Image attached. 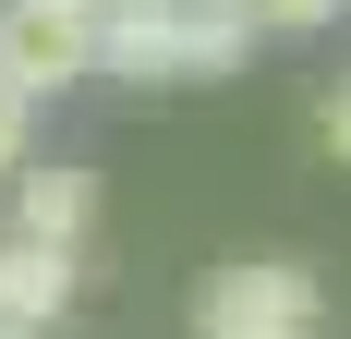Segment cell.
<instances>
[{"label":"cell","instance_id":"9c48e42d","mask_svg":"<svg viewBox=\"0 0 351 339\" xmlns=\"http://www.w3.org/2000/svg\"><path fill=\"white\" fill-rule=\"evenodd\" d=\"M61 12H85V25H97V12H109V0H61Z\"/></svg>","mask_w":351,"mask_h":339},{"label":"cell","instance_id":"7a4b0ae2","mask_svg":"<svg viewBox=\"0 0 351 339\" xmlns=\"http://www.w3.org/2000/svg\"><path fill=\"white\" fill-rule=\"evenodd\" d=\"M194 339H327V279L303 255H230L194 279Z\"/></svg>","mask_w":351,"mask_h":339},{"label":"cell","instance_id":"6da1fadb","mask_svg":"<svg viewBox=\"0 0 351 339\" xmlns=\"http://www.w3.org/2000/svg\"><path fill=\"white\" fill-rule=\"evenodd\" d=\"M254 25L243 0H109L97 12V73L121 85H218V73H243Z\"/></svg>","mask_w":351,"mask_h":339},{"label":"cell","instance_id":"5b68a950","mask_svg":"<svg viewBox=\"0 0 351 339\" xmlns=\"http://www.w3.org/2000/svg\"><path fill=\"white\" fill-rule=\"evenodd\" d=\"M73 291H85V255L0 231V327H61V315H73Z\"/></svg>","mask_w":351,"mask_h":339},{"label":"cell","instance_id":"3957f363","mask_svg":"<svg viewBox=\"0 0 351 339\" xmlns=\"http://www.w3.org/2000/svg\"><path fill=\"white\" fill-rule=\"evenodd\" d=\"M0 73H12L36 109L73 97V85H97V25L61 12V0H0Z\"/></svg>","mask_w":351,"mask_h":339},{"label":"cell","instance_id":"8992f818","mask_svg":"<svg viewBox=\"0 0 351 339\" xmlns=\"http://www.w3.org/2000/svg\"><path fill=\"white\" fill-rule=\"evenodd\" d=\"M339 12H351V0H243V25H254V36H327Z\"/></svg>","mask_w":351,"mask_h":339},{"label":"cell","instance_id":"52a82bcc","mask_svg":"<svg viewBox=\"0 0 351 339\" xmlns=\"http://www.w3.org/2000/svg\"><path fill=\"white\" fill-rule=\"evenodd\" d=\"M36 121H49V109H36L25 85H12V73H0V182H12V170L36 158Z\"/></svg>","mask_w":351,"mask_h":339},{"label":"cell","instance_id":"30bf717a","mask_svg":"<svg viewBox=\"0 0 351 339\" xmlns=\"http://www.w3.org/2000/svg\"><path fill=\"white\" fill-rule=\"evenodd\" d=\"M0 339H49V327H0Z\"/></svg>","mask_w":351,"mask_h":339},{"label":"cell","instance_id":"277c9868","mask_svg":"<svg viewBox=\"0 0 351 339\" xmlns=\"http://www.w3.org/2000/svg\"><path fill=\"white\" fill-rule=\"evenodd\" d=\"M12 231L85 255V231H97V170H85V158H25V170H12Z\"/></svg>","mask_w":351,"mask_h":339},{"label":"cell","instance_id":"ba28073f","mask_svg":"<svg viewBox=\"0 0 351 339\" xmlns=\"http://www.w3.org/2000/svg\"><path fill=\"white\" fill-rule=\"evenodd\" d=\"M315 145H327V158H339V170H351V73H339V97H327V109H315Z\"/></svg>","mask_w":351,"mask_h":339}]
</instances>
